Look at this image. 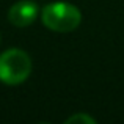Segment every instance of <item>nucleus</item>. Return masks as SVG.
<instances>
[{
	"label": "nucleus",
	"mask_w": 124,
	"mask_h": 124,
	"mask_svg": "<svg viewBox=\"0 0 124 124\" xmlns=\"http://www.w3.org/2000/svg\"><path fill=\"white\" fill-rule=\"evenodd\" d=\"M39 8L31 0H21L14 3L8 11V19L16 27H28L31 25L38 17Z\"/></svg>",
	"instance_id": "obj_3"
},
{
	"label": "nucleus",
	"mask_w": 124,
	"mask_h": 124,
	"mask_svg": "<svg viewBox=\"0 0 124 124\" xmlns=\"http://www.w3.org/2000/svg\"><path fill=\"white\" fill-rule=\"evenodd\" d=\"M77 123H80V124H94L96 121H94V118H91L90 115H86V113H76V115H72V116H69V118L66 119V124H77Z\"/></svg>",
	"instance_id": "obj_4"
},
{
	"label": "nucleus",
	"mask_w": 124,
	"mask_h": 124,
	"mask_svg": "<svg viewBox=\"0 0 124 124\" xmlns=\"http://www.w3.org/2000/svg\"><path fill=\"white\" fill-rule=\"evenodd\" d=\"M31 60L21 49H8L0 55V82L5 85H19L28 79Z\"/></svg>",
	"instance_id": "obj_2"
},
{
	"label": "nucleus",
	"mask_w": 124,
	"mask_h": 124,
	"mask_svg": "<svg viewBox=\"0 0 124 124\" xmlns=\"http://www.w3.org/2000/svg\"><path fill=\"white\" fill-rule=\"evenodd\" d=\"M41 21L47 28L58 33L76 30L82 21V13L77 6L66 2L49 3L41 11Z\"/></svg>",
	"instance_id": "obj_1"
}]
</instances>
